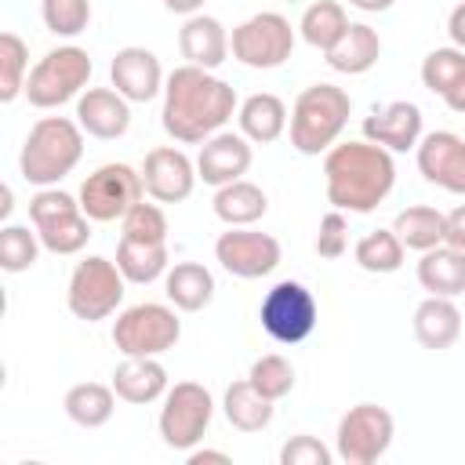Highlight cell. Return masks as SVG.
Returning <instances> with one entry per match:
<instances>
[{
	"label": "cell",
	"instance_id": "277c9868",
	"mask_svg": "<svg viewBox=\"0 0 465 465\" xmlns=\"http://www.w3.org/2000/svg\"><path fill=\"white\" fill-rule=\"evenodd\" d=\"M349 113H352L349 91H341L338 84H309L291 105V124H287L291 145L302 156L327 153L331 145H338Z\"/></svg>",
	"mask_w": 465,
	"mask_h": 465
},
{
	"label": "cell",
	"instance_id": "8fae6325",
	"mask_svg": "<svg viewBox=\"0 0 465 465\" xmlns=\"http://www.w3.org/2000/svg\"><path fill=\"white\" fill-rule=\"evenodd\" d=\"M392 436H396V421L381 403H356L338 421L334 454L345 465H374L392 447Z\"/></svg>",
	"mask_w": 465,
	"mask_h": 465
},
{
	"label": "cell",
	"instance_id": "83f0119b",
	"mask_svg": "<svg viewBox=\"0 0 465 465\" xmlns=\"http://www.w3.org/2000/svg\"><path fill=\"white\" fill-rule=\"evenodd\" d=\"M272 411H276L272 400L262 396V392L251 385V378L232 381V385L225 389V396H222V414H225V421H229L232 429H240V432H262V429H269Z\"/></svg>",
	"mask_w": 465,
	"mask_h": 465
},
{
	"label": "cell",
	"instance_id": "9a60e30c",
	"mask_svg": "<svg viewBox=\"0 0 465 465\" xmlns=\"http://www.w3.org/2000/svg\"><path fill=\"white\" fill-rule=\"evenodd\" d=\"M196 163L174 149V145H156L142 160V185L156 203H182L196 189Z\"/></svg>",
	"mask_w": 465,
	"mask_h": 465
},
{
	"label": "cell",
	"instance_id": "ab89813d",
	"mask_svg": "<svg viewBox=\"0 0 465 465\" xmlns=\"http://www.w3.org/2000/svg\"><path fill=\"white\" fill-rule=\"evenodd\" d=\"M124 236L131 240H149V243H167V214L160 211V203H145V196L120 218Z\"/></svg>",
	"mask_w": 465,
	"mask_h": 465
},
{
	"label": "cell",
	"instance_id": "ba28073f",
	"mask_svg": "<svg viewBox=\"0 0 465 465\" xmlns=\"http://www.w3.org/2000/svg\"><path fill=\"white\" fill-rule=\"evenodd\" d=\"M182 338V320L163 302H138L113 320V345L124 356H163Z\"/></svg>",
	"mask_w": 465,
	"mask_h": 465
},
{
	"label": "cell",
	"instance_id": "d6986e66",
	"mask_svg": "<svg viewBox=\"0 0 465 465\" xmlns=\"http://www.w3.org/2000/svg\"><path fill=\"white\" fill-rule=\"evenodd\" d=\"M254 153H251V142L243 134H232V131H218L211 134L207 142H200V153H196V174L200 182L222 189L236 178L247 174Z\"/></svg>",
	"mask_w": 465,
	"mask_h": 465
},
{
	"label": "cell",
	"instance_id": "7402d4cb",
	"mask_svg": "<svg viewBox=\"0 0 465 465\" xmlns=\"http://www.w3.org/2000/svg\"><path fill=\"white\" fill-rule=\"evenodd\" d=\"M116 396L124 403H134V407H145V403H156L167 396V371L156 356H124V363L113 371V381Z\"/></svg>",
	"mask_w": 465,
	"mask_h": 465
},
{
	"label": "cell",
	"instance_id": "5bb4252c",
	"mask_svg": "<svg viewBox=\"0 0 465 465\" xmlns=\"http://www.w3.org/2000/svg\"><path fill=\"white\" fill-rule=\"evenodd\" d=\"M214 258L236 280H262L280 265V240L247 225H229V232L214 240Z\"/></svg>",
	"mask_w": 465,
	"mask_h": 465
},
{
	"label": "cell",
	"instance_id": "d590c367",
	"mask_svg": "<svg viewBox=\"0 0 465 465\" xmlns=\"http://www.w3.org/2000/svg\"><path fill=\"white\" fill-rule=\"evenodd\" d=\"M40 232L29 229V225H18V222H7L0 229V269L4 272H25L36 265L40 258Z\"/></svg>",
	"mask_w": 465,
	"mask_h": 465
},
{
	"label": "cell",
	"instance_id": "f907efd6",
	"mask_svg": "<svg viewBox=\"0 0 465 465\" xmlns=\"http://www.w3.org/2000/svg\"><path fill=\"white\" fill-rule=\"evenodd\" d=\"M291 4H298V0H291Z\"/></svg>",
	"mask_w": 465,
	"mask_h": 465
},
{
	"label": "cell",
	"instance_id": "f1b7e54d",
	"mask_svg": "<svg viewBox=\"0 0 465 465\" xmlns=\"http://www.w3.org/2000/svg\"><path fill=\"white\" fill-rule=\"evenodd\" d=\"M392 232L403 240L407 251H432L440 243H447V214L429 207V203H414V207H403L392 222Z\"/></svg>",
	"mask_w": 465,
	"mask_h": 465
},
{
	"label": "cell",
	"instance_id": "681fc988",
	"mask_svg": "<svg viewBox=\"0 0 465 465\" xmlns=\"http://www.w3.org/2000/svg\"><path fill=\"white\" fill-rule=\"evenodd\" d=\"M11 207H15V193H11V185H4V203H0V214L7 218V214H11Z\"/></svg>",
	"mask_w": 465,
	"mask_h": 465
},
{
	"label": "cell",
	"instance_id": "8d00e7d4",
	"mask_svg": "<svg viewBox=\"0 0 465 465\" xmlns=\"http://www.w3.org/2000/svg\"><path fill=\"white\" fill-rule=\"evenodd\" d=\"M461 76H465V51L454 47V44L429 51L425 62H421V84H425L432 94H440V98H443Z\"/></svg>",
	"mask_w": 465,
	"mask_h": 465
},
{
	"label": "cell",
	"instance_id": "4316f807",
	"mask_svg": "<svg viewBox=\"0 0 465 465\" xmlns=\"http://www.w3.org/2000/svg\"><path fill=\"white\" fill-rule=\"evenodd\" d=\"M323 54H327V65H331L334 73L360 76V73H367V69L378 65V58H381V36H378V29H371L367 22H352V25L345 29V36H341L331 51H323Z\"/></svg>",
	"mask_w": 465,
	"mask_h": 465
},
{
	"label": "cell",
	"instance_id": "44dd1931",
	"mask_svg": "<svg viewBox=\"0 0 465 465\" xmlns=\"http://www.w3.org/2000/svg\"><path fill=\"white\" fill-rule=\"evenodd\" d=\"M178 51L189 65H200V69H218L232 51H229V33L225 25L214 18V15H189L178 29Z\"/></svg>",
	"mask_w": 465,
	"mask_h": 465
},
{
	"label": "cell",
	"instance_id": "f35d334b",
	"mask_svg": "<svg viewBox=\"0 0 465 465\" xmlns=\"http://www.w3.org/2000/svg\"><path fill=\"white\" fill-rule=\"evenodd\" d=\"M40 18L54 36H80L91 22V0H40Z\"/></svg>",
	"mask_w": 465,
	"mask_h": 465
},
{
	"label": "cell",
	"instance_id": "d4e9b609",
	"mask_svg": "<svg viewBox=\"0 0 465 465\" xmlns=\"http://www.w3.org/2000/svg\"><path fill=\"white\" fill-rule=\"evenodd\" d=\"M163 294L178 312H200L214 298V272L200 262H174L163 276Z\"/></svg>",
	"mask_w": 465,
	"mask_h": 465
},
{
	"label": "cell",
	"instance_id": "7bdbcfd3",
	"mask_svg": "<svg viewBox=\"0 0 465 465\" xmlns=\"http://www.w3.org/2000/svg\"><path fill=\"white\" fill-rule=\"evenodd\" d=\"M447 243L465 251V203H458L450 214H447Z\"/></svg>",
	"mask_w": 465,
	"mask_h": 465
},
{
	"label": "cell",
	"instance_id": "6da1fadb",
	"mask_svg": "<svg viewBox=\"0 0 465 465\" xmlns=\"http://www.w3.org/2000/svg\"><path fill=\"white\" fill-rule=\"evenodd\" d=\"M240 109L232 84L214 76L200 65H178L163 84V109L160 124L163 131L182 145H200L211 134H218L232 113Z\"/></svg>",
	"mask_w": 465,
	"mask_h": 465
},
{
	"label": "cell",
	"instance_id": "f6af8a7d",
	"mask_svg": "<svg viewBox=\"0 0 465 465\" xmlns=\"http://www.w3.org/2000/svg\"><path fill=\"white\" fill-rule=\"evenodd\" d=\"M443 102H447V109H450V113H461V116H465V76H461V80L443 94Z\"/></svg>",
	"mask_w": 465,
	"mask_h": 465
},
{
	"label": "cell",
	"instance_id": "484cf974",
	"mask_svg": "<svg viewBox=\"0 0 465 465\" xmlns=\"http://www.w3.org/2000/svg\"><path fill=\"white\" fill-rule=\"evenodd\" d=\"M418 283H421V291L440 294V298L465 294V251H458L450 243H440L432 251H421Z\"/></svg>",
	"mask_w": 465,
	"mask_h": 465
},
{
	"label": "cell",
	"instance_id": "b9f144b4",
	"mask_svg": "<svg viewBox=\"0 0 465 465\" xmlns=\"http://www.w3.org/2000/svg\"><path fill=\"white\" fill-rule=\"evenodd\" d=\"M331 450L316 440V436H309V432H302V436H291L283 447H280V465H331Z\"/></svg>",
	"mask_w": 465,
	"mask_h": 465
},
{
	"label": "cell",
	"instance_id": "4fadbf2b",
	"mask_svg": "<svg viewBox=\"0 0 465 465\" xmlns=\"http://www.w3.org/2000/svg\"><path fill=\"white\" fill-rule=\"evenodd\" d=\"M76 196L91 222H116L145 196L142 171H134L131 163H102L80 182Z\"/></svg>",
	"mask_w": 465,
	"mask_h": 465
},
{
	"label": "cell",
	"instance_id": "e0dca14e",
	"mask_svg": "<svg viewBox=\"0 0 465 465\" xmlns=\"http://www.w3.org/2000/svg\"><path fill=\"white\" fill-rule=\"evenodd\" d=\"M109 80L127 102H153L167 84L163 65L149 47H120L109 62Z\"/></svg>",
	"mask_w": 465,
	"mask_h": 465
},
{
	"label": "cell",
	"instance_id": "cb8c5ba5",
	"mask_svg": "<svg viewBox=\"0 0 465 465\" xmlns=\"http://www.w3.org/2000/svg\"><path fill=\"white\" fill-rule=\"evenodd\" d=\"M236 120H240V134L247 142H254V145L276 142L287 131V124H291L283 98L280 94H269V91H258V94L243 98L240 109H236Z\"/></svg>",
	"mask_w": 465,
	"mask_h": 465
},
{
	"label": "cell",
	"instance_id": "c3c4849f",
	"mask_svg": "<svg viewBox=\"0 0 465 465\" xmlns=\"http://www.w3.org/2000/svg\"><path fill=\"white\" fill-rule=\"evenodd\" d=\"M396 0H349V7H356V11H367V15H381V11H389Z\"/></svg>",
	"mask_w": 465,
	"mask_h": 465
},
{
	"label": "cell",
	"instance_id": "7a4b0ae2",
	"mask_svg": "<svg viewBox=\"0 0 465 465\" xmlns=\"http://www.w3.org/2000/svg\"><path fill=\"white\" fill-rule=\"evenodd\" d=\"M323 185L331 207L349 214H371L396 185L392 153L367 138L338 142L323 153Z\"/></svg>",
	"mask_w": 465,
	"mask_h": 465
},
{
	"label": "cell",
	"instance_id": "2e32d148",
	"mask_svg": "<svg viewBox=\"0 0 465 465\" xmlns=\"http://www.w3.org/2000/svg\"><path fill=\"white\" fill-rule=\"evenodd\" d=\"M418 171L429 185H440L443 193L465 196V138L454 131H429L421 134L418 149Z\"/></svg>",
	"mask_w": 465,
	"mask_h": 465
},
{
	"label": "cell",
	"instance_id": "7dc6e473",
	"mask_svg": "<svg viewBox=\"0 0 465 465\" xmlns=\"http://www.w3.org/2000/svg\"><path fill=\"white\" fill-rule=\"evenodd\" d=\"M203 4H207V0H163V7H167V11L185 15V18H189V15H200V7H203Z\"/></svg>",
	"mask_w": 465,
	"mask_h": 465
},
{
	"label": "cell",
	"instance_id": "9c48e42d",
	"mask_svg": "<svg viewBox=\"0 0 465 465\" xmlns=\"http://www.w3.org/2000/svg\"><path fill=\"white\" fill-rule=\"evenodd\" d=\"M258 320H262V331L280 341V345H298L305 341L312 331H316V320H320V305H316V294L298 283V280H280L265 291L262 305H258Z\"/></svg>",
	"mask_w": 465,
	"mask_h": 465
},
{
	"label": "cell",
	"instance_id": "f546056e",
	"mask_svg": "<svg viewBox=\"0 0 465 465\" xmlns=\"http://www.w3.org/2000/svg\"><path fill=\"white\" fill-rule=\"evenodd\" d=\"M214 214L225 222V225H254L258 218H265L269 211V196L262 185L247 182V178H236L229 185H222L214 193Z\"/></svg>",
	"mask_w": 465,
	"mask_h": 465
},
{
	"label": "cell",
	"instance_id": "ac0fdd59",
	"mask_svg": "<svg viewBox=\"0 0 465 465\" xmlns=\"http://www.w3.org/2000/svg\"><path fill=\"white\" fill-rule=\"evenodd\" d=\"M76 124L98 142H116L131 127V102L116 87H87L76 98Z\"/></svg>",
	"mask_w": 465,
	"mask_h": 465
},
{
	"label": "cell",
	"instance_id": "836d02e7",
	"mask_svg": "<svg viewBox=\"0 0 465 465\" xmlns=\"http://www.w3.org/2000/svg\"><path fill=\"white\" fill-rule=\"evenodd\" d=\"M403 240L392 232V229H374V232H367L360 243H356V251H352V258H356V265L363 269V272H374V276H385V272H396L400 265H403Z\"/></svg>",
	"mask_w": 465,
	"mask_h": 465
},
{
	"label": "cell",
	"instance_id": "7c38bea8",
	"mask_svg": "<svg viewBox=\"0 0 465 465\" xmlns=\"http://www.w3.org/2000/svg\"><path fill=\"white\" fill-rule=\"evenodd\" d=\"M229 51L247 69H280L294 51V29L276 11H258L229 36Z\"/></svg>",
	"mask_w": 465,
	"mask_h": 465
},
{
	"label": "cell",
	"instance_id": "60d3db41",
	"mask_svg": "<svg viewBox=\"0 0 465 465\" xmlns=\"http://www.w3.org/2000/svg\"><path fill=\"white\" fill-rule=\"evenodd\" d=\"M316 254L320 258H327V262H338V258H345V251H349V218H345V211H338V207H331L323 218H320V232H316Z\"/></svg>",
	"mask_w": 465,
	"mask_h": 465
},
{
	"label": "cell",
	"instance_id": "603a6c76",
	"mask_svg": "<svg viewBox=\"0 0 465 465\" xmlns=\"http://www.w3.org/2000/svg\"><path fill=\"white\" fill-rule=\"evenodd\" d=\"M414 338L432 352L450 349L461 338V309L454 305V298L429 294L425 302H418V309H414Z\"/></svg>",
	"mask_w": 465,
	"mask_h": 465
},
{
	"label": "cell",
	"instance_id": "30bf717a",
	"mask_svg": "<svg viewBox=\"0 0 465 465\" xmlns=\"http://www.w3.org/2000/svg\"><path fill=\"white\" fill-rule=\"evenodd\" d=\"M214 418V400L200 381H174L160 407V440L171 450H193Z\"/></svg>",
	"mask_w": 465,
	"mask_h": 465
},
{
	"label": "cell",
	"instance_id": "1f68e13d",
	"mask_svg": "<svg viewBox=\"0 0 465 465\" xmlns=\"http://www.w3.org/2000/svg\"><path fill=\"white\" fill-rule=\"evenodd\" d=\"M116 389L113 385H102V381H80L65 392L62 407L69 414V421H76L80 429H102L113 411H116Z\"/></svg>",
	"mask_w": 465,
	"mask_h": 465
},
{
	"label": "cell",
	"instance_id": "ffe728a7",
	"mask_svg": "<svg viewBox=\"0 0 465 465\" xmlns=\"http://www.w3.org/2000/svg\"><path fill=\"white\" fill-rule=\"evenodd\" d=\"M363 138L389 149V153H407L418 149L421 142V109L414 102H389L381 109H374L363 120Z\"/></svg>",
	"mask_w": 465,
	"mask_h": 465
},
{
	"label": "cell",
	"instance_id": "ee69618b",
	"mask_svg": "<svg viewBox=\"0 0 465 465\" xmlns=\"http://www.w3.org/2000/svg\"><path fill=\"white\" fill-rule=\"evenodd\" d=\"M447 36H450V44H454V47H461V51H465V0L447 15Z\"/></svg>",
	"mask_w": 465,
	"mask_h": 465
},
{
	"label": "cell",
	"instance_id": "d6a6232c",
	"mask_svg": "<svg viewBox=\"0 0 465 465\" xmlns=\"http://www.w3.org/2000/svg\"><path fill=\"white\" fill-rule=\"evenodd\" d=\"M349 25H352V22H349V15H345V7H341L338 0H312V4L305 7L302 22H298L302 40H305L309 47H316V51H331V47L345 36Z\"/></svg>",
	"mask_w": 465,
	"mask_h": 465
},
{
	"label": "cell",
	"instance_id": "5b68a950",
	"mask_svg": "<svg viewBox=\"0 0 465 465\" xmlns=\"http://www.w3.org/2000/svg\"><path fill=\"white\" fill-rule=\"evenodd\" d=\"M91 54L76 44H62L47 51L25 76V98L33 109H58L87 91L91 80Z\"/></svg>",
	"mask_w": 465,
	"mask_h": 465
},
{
	"label": "cell",
	"instance_id": "3957f363",
	"mask_svg": "<svg viewBox=\"0 0 465 465\" xmlns=\"http://www.w3.org/2000/svg\"><path fill=\"white\" fill-rule=\"evenodd\" d=\"M84 156V127L69 116H40L18 153V171L29 185H58Z\"/></svg>",
	"mask_w": 465,
	"mask_h": 465
},
{
	"label": "cell",
	"instance_id": "74e56055",
	"mask_svg": "<svg viewBox=\"0 0 465 465\" xmlns=\"http://www.w3.org/2000/svg\"><path fill=\"white\" fill-rule=\"evenodd\" d=\"M247 378H251V385H254L262 396H269L272 403L283 400V396H291V389H294V367H291V360L280 356V352L258 356V360L251 363Z\"/></svg>",
	"mask_w": 465,
	"mask_h": 465
},
{
	"label": "cell",
	"instance_id": "e575fe53",
	"mask_svg": "<svg viewBox=\"0 0 465 465\" xmlns=\"http://www.w3.org/2000/svg\"><path fill=\"white\" fill-rule=\"evenodd\" d=\"M25 76H29V47L18 33H0V102H15L25 94Z\"/></svg>",
	"mask_w": 465,
	"mask_h": 465
},
{
	"label": "cell",
	"instance_id": "8992f818",
	"mask_svg": "<svg viewBox=\"0 0 465 465\" xmlns=\"http://www.w3.org/2000/svg\"><path fill=\"white\" fill-rule=\"evenodd\" d=\"M29 222L40 232L44 251L51 254H80L91 240V218L80 207V196L47 185L29 200Z\"/></svg>",
	"mask_w": 465,
	"mask_h": 465
},
{
	"label": "cell",
	"instance_id": "52a82bcc",
	"mask_svg": "<svg viewBox=\"0 0 465 465\" xmlns=\"http://www.w3.org/2000/svg\"><path fill=\"white\" fill-rule=\"evenodd\" d=\"M124 272L116 262L102 258V254H91L84 262H76L73 276H69V287H65V305L76 320H87V323H98V320H109L120 302H124Z\"/></svg>",
	"mask_w": 465,
	"mask_h": 465
},
{
	"label": "cell",
	"instance_id": "4dcf8cb0",
	"mask_svg": "<svg viewBox=\"0 0 465 465\" xmlns=\"http://www.w3.org/2000/svg\"><path fill=\"white\" fill-rule=\"evenodd\" d=\"M116 265H120V272H124L127 283H153V280L167 276L171 254H167V243H149V240L120 236Z\"/></svg>",
	"mask_w": 465,
	"mask_h": 465
},
{
	"label": "cell",
	"instance_id": "bcb514c9",
	"mask_svg": "<svg viewBox=\"0 0 465 465\" xmlns=\"http://www.w3.org/2000/svg\"><path fill=\"white\" fill-rule=\"evenodd\" d=\"M203 461H222V465H229V454L225 450H200V447H193L189 450V465H203Z\"/></svg>",
	"mask_w": 465,
	"mask_h": 465
}]
</instances>
